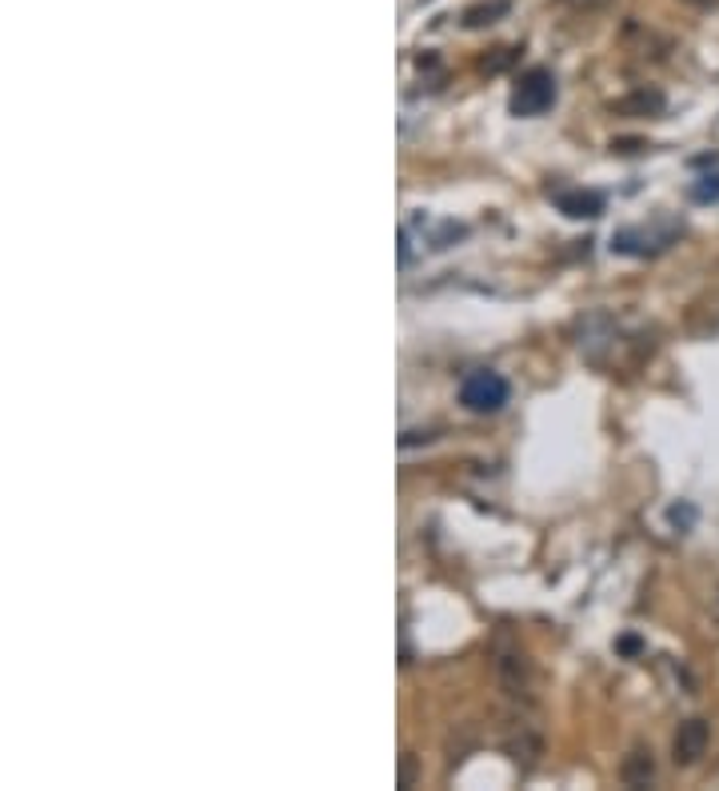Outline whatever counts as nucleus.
I'll use <instances>...</instances> for the list:
<instances>
[{
    "instance_id": "nucleus-7",
    "label": "nucleus",
    "mask_w": 719,
    "mask_h": 791,
    "mask_svg": "<svg viewBox=\"0 0 719 791\" xmlns=\"http://www.w3.org/2000/svg\"><path fill=\"white\" fill-rule=\"evenodd\" d=\"M500 683L508 687L512 695H527V659L520 656V652H508V656H500Z\"/></svg>"
},
{
    "instance_id": "nucleus-13",
    "label": "nucleus",
    "mask_w": 719,
    "mask_h": 791,
    "mask_svg": "<svg viewBox=\"0 0 719 791\" xmlns=\"http://www.w3.org/2000/svg\"><path fill=\"white\" fill-rule=\"evenodd\" d=\"M692 4H716V0H692Z\"/></svg>"
},
{
    "instance_id": "nucleus-5",
    "label": "nucleus",
    "mask_w": 719,
    "mask_h": 791,
    "mask_svg": "<svg viewBox=\"0 0 719 791\" xmlns=\"http://www.w3.org/2000/svg\"><path fill=\"white\" fill-rule=\"evenodd\" d=\"M556 208L572 220H596L604 212V196L592 188H572V192H556Z\"/></svg>"
},
{
    "instance_id": "nucleus-2",
    "label": "nucleus",
    "mask_w": 719,
    "mask_h": 791,
    "mask_svg": "<svg viewBox=\"0 0 719 791\" xmlns=\"http://www.w3.org/2000/svg\"><path fill=\"white\" fill-rule=\"evenodd\" d=\"M551 105H556V76L548 69H527L508 100L512 117H544Z\"/></svg>"
},
{
    "instance_id": "nucleus-3",
    "label": "nucleus",
    "mask_w": 719,
    "mask_h": 791,
    "mask_svg": "<svg viewBox=\"0 0 719 791\" xmlns=\"http://www.w3.org/2000/svg\"><path fill=\"white\" fill-rule=\"evenodd\" d=\"M707 743H711V723L707 719H683L675 740H671V759L680 767L699 764L707 755Z\"/></svg>"
},
{
    "instance_id": "nucleus-8",
    "label": "nucleus",
    "mask_w": 719,
    "mask_h": 791,
    "mask_svg": "<svg viewBox=\"0 0 719 791\" xmlns=\"http://www.w3.org/2000/svg\"><path fill=\"white\" fill-rule=\"evenodd\" d=\"M500 12H508V0H496V4H488V9H472L464 16V24H472V28H476V24H488L491 16H500Z\"/></svg>"
},
{
    "instance_id": "nucleus-12",
    "label": "nucleus",
    "mask_w": 719,
    "mask_h": 791,
    "mask_svg": "<svg viewBox=\"0 0 719 791\" xmlns=\"http://www.w3.org/2000/svg\"><path fill=\"white\" fill-rule=\"evenodd\" d=\"M563 4H572L575 12H592V9H604L608 0H563Z\"/></svg>"
},
{
    "instance_id": "nucleus-9",
    "label": "nucleus",
    "mask_w": 719,
    "mask_h": 791,
    "mask_svg": "<svg viewBox=\"0 0 719 791\" xmlns=\"http://www.w3.org/2000/svg\"><path fill=\"white\" fill-rule=\"evenodd\" d=\"M668 520H671V527L687 532V527L695 524V508H692V503H680V508H671V512H668Z\"/></svg>"
},
{
    "instance_id": "nucleus-1",
    "label": "nucleus",
    "mask_w": 719,
    "mask_h": 791,
    "mask_svg": "<svg viewBox=\"0 0 719 791\" xmlns=\"http://www.w3.org/2000/svg\"><path fill=\"white\" fill-rule=\"evenodd\" d=\"M508 396H512L508 380L491 368L467 372L464 384H460V404H464L467 412H476V416H491V412H500V407L508 404Z\"/></svg>"
},
{
    "instance_id": "nucleus-6",
    "label": "nucleus",
    "mask_w": 719,
    "mask_h": 791,
    "mask_svg": "<svg viewBox=\"0 0 719 791\" xmlns=\"http://www.w3.org/2000/svg\"><path fill=\"white\" fill-rule=\"evenodd\" d=\"M620 779H623V788H647V783L656 779V759H651V747H632V752L623 755Z\"/></svg>"
},
{
    "instance_id": "nucleus-10",
    "label": "nucleus",
    "mask_w": 719,
    "mask_h": 791,
    "mask_svg": "<svg viewBox=\"0 0 719 791\" xmlns=\"http://www.w3.org/2000/svg\"><path fill=\"white\" fill-rule=\"evenodd\" d=\"M719 196V177H707L704 184H695V200H716Z\"/></svg>"
},
{
    "instance_id": "nucleus-11",
    "label": "nucleus",
    "mask_w": 719,
    "mask_h": 791,
    "mask_svg": "<svg viewBox=\"0 0 719 791\" xmlns=\"http://www.w3.org/2000/svg\"><path fill=\"white\" fill-rule=\"evenodd\" d=\"M412 779H416V759L404 755V759H400V788H412Z\"/></svg>"
},
{
    "instance_id": "nucleus-4",
    "label": "nucleus",
    "mask_w": 719,
    "mask_h": 791,
    "mask_svg": "<svg viewBox=\"0 0 719 791\" xmlns=\"http://www.w3.org/2000/svg\"><path fill=\"white\" fill-rule=\"evenodd\" d=\"M663 108H668V100H663L659 88H635V93L620 96V100L611 105V112H616V117H659Z\"/></svg>"
}]
</instances>
